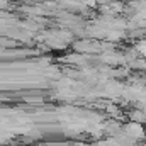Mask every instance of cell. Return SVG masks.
<instances>
[{"instance_id": "1", "label": "cell", "mask_w": 146, "mask_h": 146, "mask_svg": "<svg viewBox=\"0 0 146 146\" xmlns=\"http://www.w3.org/2000/svg\"><path fill=\"white\" fill-rule=\"evenodd\" d=\"M139 49H141V51H145V53H146V42H141V44H139Z\"/></svg>"}]
</instances>
